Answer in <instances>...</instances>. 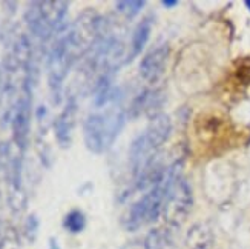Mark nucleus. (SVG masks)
<instances>
[{
	"mask_svg": "<svg viewBox=\"0 0 250 249\" xmlns=\"http://www.w3.org/2000/svg\"><path fill=\"white\" fill-rule=\"evenodd\" d=\"M39 228H40V222L37 219V215L36 214L28 215L23 223V235L29 243L36 242L37 235H39Z\"/></svg>",
	"mask_w": 250,
	"mask_h": 249,
	"instance_id": "obj_19",
	"label": "nucleus"
},
{
	"mask_svg": "<svg viewBox=\"0 0 250 249\" xmlns=\"http://www.w3.org/2000/svg\"><path fill=\"white\" fill-rule=\"evenodd\" d=\"M0 39L13 36V26H11V19L14 17L17 11L16 2H2L0 3Z\"/></svg>",
	"mask_w": 250,
	"mask_h": 249,
	"instance_id": "obj_15",
	"label": "nucleus"
},
{
	"mask_svg": "<svg viewBox=\"0 0 250 249\" xmlns=\"http://www.w3.org/2000/svg\"><path fill=\"white\" fill-rule=\"evenodd\" d=\"M63 228L71 234H80L86 228V215L80 209L69 211L63 219Z\"/></svg>",
	"mask_w": 250,
	"mask_h": 249,
	"instance_id": "obj_17",
	"label": "nucleus"
},
{
	"mask_svg": "<svg viewBox=\"0 0 250 249\" xmlns=\"http://www.w3.org/2000/svg\"><path fill=\"white\" fill-rule=\"evenodd\" d=\"M193 208V191L190 183L180 177L165 197L161 215L170 228H180L188 220Z\"/></svg>",
	"mask_w": 250,
	"mask_h": 249,
	"instance_id": "obj_4",
	"label": "nucleus"
},
{
	"mask_svg": "<svg viewBox=\"0 0 250 249\" xmlns=\"http://www.w3.org/2000/svg\"><path fill=\"white\" fill-rule=\"evenodd\" d=\"M79 57L75 56L66 36L63 34L54 42L48 52L46 69H48V85L54 103H60L63 99V85L69 71L75 65Z\"/></svg>",
	"mask_w": 250,
	"mask_h": 249,
	"instance_id": "obj_2",
	"label": "nucleus"
},
{
	"mask_svg": "<svg viewBox=\"0 0 250 249\" xmlns=\"http://www.w3.org/2000/svg\"><path fill=\"white\" fill-rule=\"evenodd\" d=\"M8 206L14 215H21L28 208V194L25 188L9 189L8 192Z\"/></svg>",
	"mask_w": 250,
	"mask_h": 249,
	"instance_id": "obj_16",
	"label": "nucleus"
},
{
	"mask_svg": "<svg viewBox=\"0 0 250 249\" xmlns=\"http://www.w3.org/2000/svg\"><path fill=\"white\" fill-rule=\"evenodd\" d=\"M0 249H20V234L9 220L0 219Z\"/></svg>",
	"mask_w": 250,
	"mask_h": 249,
	"instance_id": "obj_14",
	"label": "nucleus"
},
{
	"mask_svg": "<svg viewBox=\"0 0 250 249\" xmlns=\"http://www.w3.org/2000/svg\"><path fill=\"white\" fill-rule=\"evenodd\" d=\"M102 110L89 114L83 123L84 145L94 154H103L112 146L127 118V113L118 100V95Z\"/></svg>",
	"mask_w": 250,
	"mask_h": 249,
	"instance_id": "obj_1",
	"label": "nucleus"
},
{
	"mask_svg": "<svg viewBox=\"0 0 250 249\" xmlns=\"http://www.w3.org/2000/svg\"><path fill=\"white\" fill-rule=\"evenodd\" d=\"M77 100H75V95L71 94L68 97L66 106L63 108V111L54 120V134H56V140L62 149H68L72 145V134L75 122H77Z\"/></svg>",
	"mask_w": 250,
	"mask_h": 249,
	"instance_id": "obj_7",
	"label": "nucleus"
},
{
	"mask_svg": "<svg viewBox=\"0 0 250 249\" xmlns=\"http://www.w3.org/2000/svg\"><path fill=\"white\" fill-rule=\"evenodd\" d=\"M169 54H170V48L167 46V43H163V45L150 49L140 62L138 72L141 75V79L146 80L147 83L160 82V79L166 71Z\"/></svg>",
	"mask_w": 250,
	"mask_h": 249,
	"instance_id": "obj_6",
	"label": "nucleus"
},
{
	"mask_svg": "<svg viewBox=\"0 0 250 249\" xmlns=\"http://www.w3.org/2000/svg\"><path fill=\"white\" fill-rule=\"evenodd\" d=\"M161 5L165 6V8H175V6H178V2L177 0H161Z\"/></svg>",
	"mask_w": 250,
	"mask_h": 249,
	"instance_id": "obj_21",
	"label": "nucleus"
},
{
	"mask_svg": "<svg viewBox=\"0 0 250 249\" xmlns=\"http://www.w3.org/2000/svg\"><path fill=\"white\" fill-rule=\"evenodd\" d=\"M40 13L46 23L51 26V29L59 34L66 29V19L69 11V2H63V0H45V2H39Z\"/></svg>",
	"mask_w": 250,
	"mask_h": 249,
	"instance_id": "obj_8",
	"label": "nucleus"
},
{
	"mask_svg": "<svg viewBox=\"0 0 250 249\" xmlns=\"http://www.w3.org/2000/svg\"><path fill=\"white\" fill-rule=\"evenodd\" d=\"M244 6L250 11V0H244Z\"/></svg>",
	"mask_w": 250,
	"mask_h": 249,
	"instance_id": "obj_23",
	"label": "nucleus"
},
{
	"mask_svg": "<svg viewBox=\"0 0 250 249\" xmlns=\"http://www.w3.org/2000/svg\"><path fill=\"white\" fill-rule=\"evenodd\" d=\"M36 118H37V123H39V128H40V133L42 134H46V129L49 126V113H48V108L45 105H40L37 106L36 110Z\"/></svg>",
	"mask_w": 250,
	"mask_h": 249,
	"instance_id": "obj_20",
	"label": "nucleus"
},
{
	"mask_svg": "<svg viewBox=\"0 0 250 249\" xmlns=\"http://www.w3.org/2000/svg\"><path fill=\"white\" fill-rule=\"evenodd\" d=\"M173 229L175 228L163 226V228H155L149 231V234L145 237L143 248L145 249H175Z\"/></svg>",
	"mask_w": 250,
	"mask_h": 249,
	"instance_id": "obj_13",
	"label": "nucleus"
},
{
	"mask_svg": "<svg viewBox=\"0 0 250 249\" xmlns=\"http://www.w3.org/2000/svg\"><path fill=\"white\" fill-rule=\"evenodd\" d=\"M145 5H146L145 0H120V2L115 3V8L120 14L132 19L145 8Z\"/></svg>",
	"mask_w": 250,
	"mask_h": 249,
	"instance_id": "obj_18",
	"label": "nucleus"
},
{
	"mask_svg": "<svg viewBox=\"0 0 250 249\" xmlns=\"http://www.w3.org/2000/svg\"><path fill=\"white\" fill-rule=\"evenodd\" d=\"M172 133V122L170 117L166 114H158L154 118H150V122L146 128L145 133H141V136L145 137V140L149 143V146L158 151L163 145H165Z\"/></svg>",
	"mask_w": 250,
	"mask_h": 249,
	"instance_id": "obj_9",
	"label": "nucleus"
},
{
	"mask_svg": "<svg viewBox=\"0 0 250 249\" xmlns=\"http://www.w3.org/2000/svg\"><path fill=\"white\" fill-rule=\"evenodd\" d=\"M152 26H154V22H152L150 17H146L140 22V23L135 26L132 36H130V51L127 54V62H132L137 56H140L143 52V48L146 46V43L149 42L150 32H152Z\"/></svg>",
	"mask_w": 250,
	"mask_h": 249,
	"instance_id": "obj_12",
	"label": "nucleus"
},
{
	"mask_svg": "<svg viewBox=\"0 0 250 249\" xmlns=\"http://www.w3.org/2000/svg\"><path fill=\"white\" fill-rule=\"evenodd\" d=\"M32 86L23 79L21 83V94L16 108V114L13 118V143L25 153L29 143V129H31V117H32Z\"/></svg>",
	"mask_w": 250,
	"mask_h": 249,
	"instance_id": "obj_5",
	"label": "nucleus"
},
{
	"mask_svg": "<svg viewBox=\"0 0 250 249\" xmlns=\"http://www.w3.org/2000/svg\"><path fill=\"white\" fill-rule=\"evenodd\" d=\"M49 249H60V246L56 242V239H49Z\"/></svg>",
	"mask_w": 250,
	"mask_h": 249,
	"instance_id": "obj_22",
	"label": "nucleus"
},
{
	"mask_svg": "<svg viewBox=\"0 0 250 249\" xmlns=\"http://www.w3.org/2000/svg\"><path fill=\"white\" fill-rule=\"evenodd\" d=\"M213 231L208 223H197L188 231L184 239V249H212Z\"/></svg>",
	"mask_w": 250,
	"mask_h": 249,
	"instance_id": "obj_11",
	"label": "nucleus"
},
{
	"mask_svg": "<svg viewBox=\"0 0 250 249\" xmlns=\"http://www.w3.org/2000/svg\"><path fill=\"white\" fill-rule=\"evenodd\" d=\"M102 22L103 16H100L92 8H86L77 16L74 23L64 31V36H66L69 45L75 56L79 57V60L84 57L95 45L97 39L100 36Z\"/></svg>",
	"mask_w": 250,
	"mask_h": 249,
	"instance_id": "obj_3",
	"label": "nucleus"
},
{
	"mask_svg": "<svg viewBox=\"0 0 250 249\" xmlns=\"http://www.w3.org/2000/svg\"><path fill=\"white\" fill-rule=\"evenodd\" d=\"M0 206H2V192H0Z\"/></svg>",
	"mask_w": 250,
	"mask_h": 249,
	"instance_id": "obj_24",
	"label": "nucleus"
},
{
	"mask_svg": "<svg viewBox=\"0 0 250 249\" xmlns=\"http://www.w3.org/2000/svg\"><path fill=\"white\" fill-rule=\"evenodd\" d=\"M25 22L28 31L34 36L40 43L48 42L56 32L51 29V26L46 23V20L43 19L40 8H39V2H31L28 5V9L25 13Z\"/></svg>",
	"mask_w": 250,
	"mask_h": 249,
	"instance_id": "obj_10",
	"label": "nucleus"
}]
</instances>
